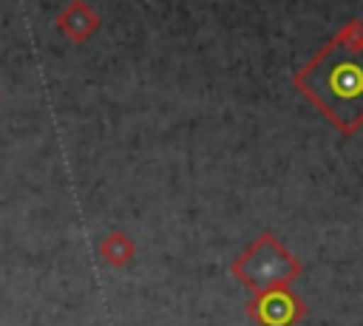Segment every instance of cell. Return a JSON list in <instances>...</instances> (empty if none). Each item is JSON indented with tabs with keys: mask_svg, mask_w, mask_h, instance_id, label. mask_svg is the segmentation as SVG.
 Here are the masks:
<instances>
[{
	"mask_svg": "<svg viewBox=\"0 0 363 326\" xmlns=\"http://www.w3.org/2000/svg\"><path fill=\"white\" fill-rule=\"evenodd\" d=\"M57 28L65 34V37H71L74 43H85L96 28H99V14L85 3V0H74V3H68L60 14H57Z\"/></svg>",
	"mask_w": 363,
	"mask_h": 326,
	"instance_id": "277c9868",
	"label": "cell"
},
{
	"mask_svg": "<svg viewBox=\"0 0 363 326\" xmlns=\"http://www.w3.org/2000/svg\"><path fill=\"white\" fill-rule=\"evenodd\" d=\"M247 315L255 326H295L306 317V303L289 286H278L255 292V298L247 303Z\"/></svg>",
	"mask_w": 363,
	"mask_h": 326,
	"instance_id": "3957f363",
	"label": "cell"
},
{
	"mask_svg": "<svg viewBox=\"0 0 363 326\" xmlns=\"http://www.w3.org/2000/svg\"><path fill=\"white\" fill-rule=\"evenodd\" d=\"M233 275L247 283L252 292H267L278 286H289L301 275V261L272 235L261 232L235 261H233Z\"/></svg>",
	"mask_w": 363,
	"mask_h": 326,
	"instance_id": "7a4b0ae2",
	"label": "cell"
},
{
	"mask_svg": "<svg viewBox=\"0 0 363 326\" xmlns=\"http://www.w3.org/2000/svg\"><path fill=\"white\" fill-rule=\"evenodd\" d=\"M99 255L111 264V266H125L133 255H136V244L125 235V232H108L99 244Z\"/></svg>",
	"mask_w": 363,
	"mask_h": 326,
	"instance_id": "5b68a950",
	"label": "cell"
},
{
	"mask_svg": "<svg viewBox=\"0 0 363 326\" xmlns=\"http://www.w3.org/2000/svg\"><path fill=\"white\" fill-rule=\"evenodd\" d=\"M292 82L340 133H357L363 128V20L346 23Z\"/></svg>",
	"mask_w": 363,
	"mask_h": 326,
	"instance_id": "6da1fadb",
	"label": "cell"
}]
</instances>
